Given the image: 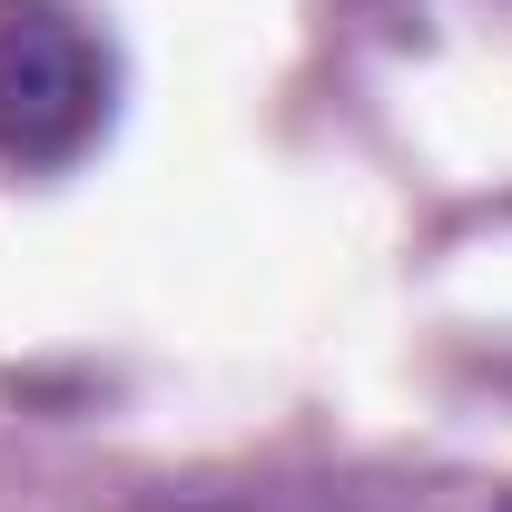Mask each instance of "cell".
<instances>
[{
  "mask_svg": "<svg viewBox=\"0 0 512 512\" xmlns=\"http://www.w3.org/2000/svg\"><path fill=\"white\" fill-rule=\"evenodd\" d=\"M119 119V50L79 0H0V168L69 178Z\"/></svg>",
  "mask_w": 512,
  "mask_h": 512,
  "instance_id": "cell-1",
  "label": "cell"
}]
</instances>
